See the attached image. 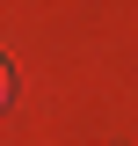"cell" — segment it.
<instances>
[{"mask_svg":"<svg viewBox=\"0 0 138 146\" xmlns=\"http://www.w3.org/2000/svg\"><path fill=\"white\" fill-rule=\"evenodd\" d=\"M0 102H7V66H0Z\"/></svg>","mask_w":138,"mask_h":146,"instance_id":"cell-1","label":"cell"}]
</instances>
